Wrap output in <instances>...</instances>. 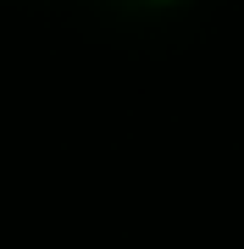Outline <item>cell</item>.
Wrapping results in <instances>:
<instances>
[{
  "mask_svg": "<svg viewBox=\"0 0 244 249\" xmlns=\"http://www.w3.org/2000/svg\"><path fill=\"white\" fill-rule=\"evenodd\" d=\"M150 6H172V0H150Z\"/></svg>",
  "mask_w": 244,
  "mask_h": 249,
  "instance_id": "cell-1",
  "label": "cell"
}]
</instances>
